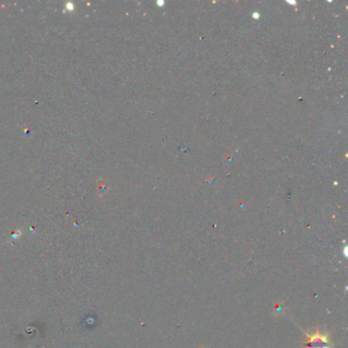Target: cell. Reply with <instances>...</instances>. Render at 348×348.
Masks as SVG:
<instances>
[{
	"mask_svg": "<svg viewBox=\"0 0 348 348\" xmlns=\"http://www.w3.org/2000/svg\"><path fill=\"white\" fill-rule=\"evenodd\" d=\"M305 340L303 343L304 348H332L330 334L316 329L311 334L304 332Z\"/></svg>",
	"mask_w": 348,
	"mask_h": 348,
	"instance_id": "obj_1",
	"label": "cell"
}]
</instances>
